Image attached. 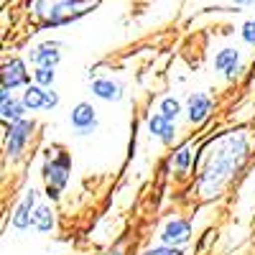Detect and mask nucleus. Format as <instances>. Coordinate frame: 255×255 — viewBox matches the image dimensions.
Masks as SVG:
<instances>
[{"instance_id": "9b49d317", "label": "nucleus", "mask_w": 255, "mask_h": 255, "mask_svg": "<svg viewBox=\"0 0 255 255\" xmlns=\"http://www.w3.org/2000/svg\"><path fill=\"white\" fill-rule=\"evenodd\" d=\"M209 110H212L209 97H204V95H191L189 97V120L191 123H202Z\"/></svg>"}, {"instance_id": "4be33fe9", "label": "nucleus", "mask_w": 255, "mask_h": 255, "mask_svg": "<svg viewBox=\"0 0 255 255\" xmlns=\"http://www.w3.org/2000/svg\"><path fill=\"white\" fill-rule=\"evenodd\" d=\"M235 3H240V5H248V3H253V0H235Z\"/></svg>"}, {"instance_id": "39448f33", "label": "nucleus", "mask_w": 255, "mask_h": 255, "mask_svg": "<svg viewBox=\"0 0 255 255\" xmlns=\"http://www.w3.org/2000/svg\"><path fill=\"white\" fill-rule=\"evenodd\" d=\"M28 79L26 74V67L20 59H13L10 64H5L3 67V92H10L13 87H18V84H23Z\"/></svg>"}, {"instance_id": "ddd939ff", "label": "nucleus", "mask_w": 255, "mask_h": 255, "mask_svg": "<svg viewBox=\"0 0 255 255\" xmlns=\"http://www.w3.org/2000/svg\"><path fill=\"white\" fill-rule=\"evenodd\" d=\"M148 125H151V133H156L161 140H166V143L174 140V123L166 120L163 115H153Z\"/></svg>"}, {"instance_id": "aec40b11", "label": "nucleus", "mask_w": 255, "mask_h": 255, "mask_svg": "<svg viewBox=\"0 0 255 255\" xmlns=\"http://www.w3.org/2000/svg\"><path fill=\"white\" fill-rule=\"evenodd\" d=\"M143 255H181V250H176V248H156V250H148Z\"/></svg>"}, {"instance_id": "dca6fc26", "label": "nucleus", "mask_w": 255, "mask_h": 255, "mask_svg": "<svg viewBox=\"0 0 255 255\" xmlns=\"http://www.w3.org/2000/svg\"><path fill=\"white\" fill-rule=\"evenodd\" d=\"M0 100H3V118H10V120H18V123H20L23 108H20V105H15L13 100H8V92L0 95Z\"/></svg>"}, {"instance_id": "423d86ee", "label": "nucleus", "mask_w": 255, "mask_h": 255, "mask_svg": "<svg viewBox=\"0 0 255 255\" xmlns=\"http://www.w3.org/2000/svg\"><path fill=\"white\" fill-rule=\"evenodd\" d=\"M95 123H97V118H95L92 105L79 102L77 108H74V113H72V125L77 128V130L87 133V130H92V128H95Z\"/></svg>"}, {"instance_id": "a211bd4d", "label": "nucleus", "mask_w": 255, "mask_h": 255, "mask_svg": "<svg viewBox=\"0 0 255 255\" xmlns=\"http://www.w3.org/2000/svg\"><path fill=\"white\" fill-rule=\"evenodd\" d=\"M36 82H38V84H44V87H49V84L54 82V69L38 67V72H36Z\"/></svg>"}, {"instance_id": "1a4fd4ad", "label": "nucleus", "mask_w": 255, "mask_h": 255, "mask_svg": "<svg viewBox=\"0 0 255 255\" xmlns=\"http://www.w3.org/2000/svg\"><path fill=\"white\" fill-rule=\"evenodd\" d=\"M33 204H36V191H28V194L23 197V202L18 204V209H15V217H13V225L15 227H28L31 222H33Z\"/></svg>"}, {"instance_id": "f3484780", "label": "nucleus", "mask_w": 255, "mask_h": 255, "mask_svg": "<svg viewBox=\"0 0 255 255\" xmlns=\"http://www.w3.org/2000/svg\"><path fill=\"white\" fill-rule=\"evenodd\" d=\"M179 110H181V108H179V102H176V100H171V97H168V100H163V102H161V115H163L166 120H171V123L176 120Z\"/></svg>"}, {"instance_id": "20e7f679", "label": "nucleus", "mask_w": 255, "mask_h": 255, "mask_svg": "<svg viewBox=\"0 0 255 255\" xmlns=\"http://www.w3.org/2000/svg\"><path fill=\"white\" fill-rule=\"evenodd\" d=\"M59 102V97L54 92H46L44 87H28L23 95V108L31 110H44V108H54Z\"/></svg>"}, {"instance_id": "6ab92c4d", "label": "nucleus", "mask_w": 255, "mask_h": 255, "mask_svg": "<svg viewBox=\"0 0 255 255\" xmlns=\"http://www.w3.org/2000/svg\"><path fill=\"white\" fill-rule=\"evenodd\" d=\"M243 38L248 41V44H255V20H248V23L243 26Z\"/></svg>"}, {"instance_id": "4468645a", "label": "nucleus", "mask_w": 255, "mask_h": 255, "mask_svg": "<svg viewBox=\"0 0 255 255\" xmlns=\"http://www.w3.org/2000/svg\"><path fill=\"white\" fill-rule=\"evenodd\" d=\"M215 67L220 72H225L227 77H232L235 74V67H238V51L235 49H222L217 54V59H215Z\"/></svg>"}, {"instance_id": "f03ea898", "label": "nucleus", "mask_w": 255, "mask_h": 255, "mask_svg": "<svg viewBox=\"0 0 255 255\" xmlns=\"http://www.w3.org/2000/svg\"><path fill=\"white\" fill-rule=\"evenodd\" d=\"M44 179H46L49 197L56 199L59 191L64 189V184H67V179H69V156L59 151L54 158H49L46 166H44Z\"/></svg>"}, {"instance_id": "f8f14e48", "label": "nucleus", "mask_w": 255, "mask_h": 255, "mask_svg": "<svg viewBox=\"0 0 255 255\" xmlns=\"http://www.w3.org/2000/svg\"><path fill=\"white\" fill-rule=\"evenodd\" d=\"M92 92L102 100H120L123 97V87L113 79H95L92 82Z\"/></svg>"}, {"instance_id": "0eeeda50", "label": "nucleus", "mask_w": 255, "mask_h": 255, "mask_svg": "<svg viewBox=\"0 0 255 255\" xmlns=\"http://www.w3.org/2000/svg\"><path fill=\"white\" fill-rule=\"evenodd\" d=\"M189 235H191V227H189V222H184V220H174V222H168L166 225V230H163V243H168V245H179V243H186L189 240Z\"/></svg>"}, {"instance_id": "6e6552de", "label": "nucleus", "mask_w": 255, "mask_h": 255, "mask_svg": "<svg viewBox=\"0 0 255 255\" xmlns=\"http://www.w3.org/2000/svg\"><path fill=\"white\" fill-rule=\"evenodd\" d=\"M31 128H33V123H28V120L15 123V128L10 130V138H8V153L10 156H18L20 153V148H23V143H26V138L31 133Z\"/></svg>"}, {"instance_id": "2eb2a0df", "label": "nucleus", "mask_w": 255, "mask_h": 255, "mask_svg": "<svg viewBox=\"0 0 255 255\" xmlns=\"http://www.w3.org/2000/svg\"><path fill=\"white\" fill-rule=\"evenodd\" d=\"M31 225H36L41 232H49V230H51V225H54L51 212H49L46 207H38V209L33 212V222H31Z\"/></svg>"}, {"instance_id": "9d476101", "label": "nucleus", "mask_w": 255, "mask_h": 255, "mask_svg": "<svg viewBox=\"0 0 255 255\" xmlns=\"http://www.w3.org/2000/svg\"><path fill=\"white\" fill-rule=\"evenodd\" d=\"M31 59L38 64V67L54 69L56 64H59V59H61V54L56 51V44H46V46H38V49L31 54Z\"/></svg>"}, {"instance_id": "7ed1b4c3", "label": "nucleus", "mask_w": 255, "mask_h": 255, "mask_svg": "<svg viewBox=\"0 0 255 255\" xmlns=\"http://www.w3.org/2000/svg\"><path fill=\"white\" fill-rule=\"evenodd\" d=\"M100 0H64V3H56L51 8V15H49V23L51 26H59V23H69V20H77L79 15L90 13Z\"/></svg>"}, {"instance_id": "412c9836", "label": "nucleus", "mask_w": 255, "mask_h": 255, "mask_svg": "<svg viewBox=\"0 0 255 255\" xmlns=\"http://www.w3.org/2000/svg\"><path fill=\"white\" fill-rule=\"evenodd\" d=\"M176 166H179V168H186V166H189V148H181V151H179Z\"/></svg>"}, {"instance_id": "f257e3e1", "label": "nucleus", "mask_w": 255, "mask_h": 255, "mask_svg": "<svg viewBox=\"0 0 255 255\" xmlns=\"http://www.w3.org/2000/svg\"><path fill=\"white\" fill-rule=\"evenodd\" d=\"M248 151V140L243 133H227L217 138L209 148V156L204 163V171L199 179V191L204 197H215L217 191L230 181V176L238 171Z\"/></svg>"}]
</instances>
